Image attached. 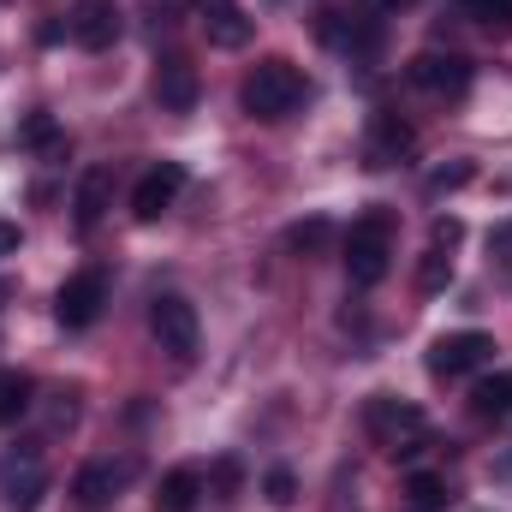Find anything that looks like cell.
Masks as SVG:
<instances>
[{
    "label": "cell",
    "mask_w": 512,
    "mask_h": 512,
    "mask_svg": "<svg viewBox=\"0 0 512 512\" xmlns=\"http://www.w3.org/2000/svg\"><path fill=\"white\" fill-rule=\"evenodd\" d=\"M262 489H268V501H274V507H292V501H298V477H292L286 465H280V471H268V483H262Z\"/></svg>",
    "instance_id": "cell-23"
},
{
    "label": "cell",
    "mask_w": 512,
    "mask_h": 512,
    "mask_svg": "<svg viewBox=\"0 0 512 512\" xmlns=\"http://www.w3.org/2000/svg\"><path fill=\"white\" fill-rule=\"evenodd\" d=\"M411 143H417V131L405 126L399 114H376V126H370V149H364V161H370V167H393L399 155H411Z\"/></svg>",
    "instance_id": "cell-13"
},
{
    "label": "cell",
    "mask_w": 512,
    "mask_h": 512,
    "mask_svg": "<svg viewBox=\"0 0 512 512\" xmlns=\"http://www.w3.org/2000/svg\"><path fill=\"white\" fill-rule=\"evenodd\" d=\"M215 495H221V501L239 495V459H221V465H215Z\"/></svg>",
    "instance_id": "cell-25"
},
{
    "label": "cell",
    "mask_w": 512,
    "mask_h": 512,
    "mask_svg": "<svg viewBox=\"0 0 512 512\" xmlns=\"http://www.w3.org/2000/svg\"><path fill=\"white\" fill-rule=\"evenodd\" d=\"M459 239H465V227H459V215H441V221H435V233H429V245H441V251H453Z\"/></svg>",
    "instance_id": "cell-24"
},
{
    "label": "cell",
    "mask_w": 512,
    "mask_h": 512,
    "mask_svg": "<svg viewBox=\"0 0 512 512\" xmlns=\"http://www.w3.org/2000/svg\"><path fill=\"white\" fill-rule=\"evenodd\" d=\"M179 191H185V167H179V161H155V167L137 179V191H131V215H137V221H161V215L179 203Z\"/></svg>",
    "instance_id": "cell-8"
},
{
    "label": "cell",
    "mask_w": 512,
    "mask_h": 512,
    "mask_svg": "<svg viewBox=\"0 0 512 512\" xmlns=\"http://www.w3.org/2000/svg\"><path fill=\"white\" fill-rule=\"evenodd\" d=\"M405 78L423 90V96H435V102H459L465 90H471V60L465 54H417L411 66H405Z\"/></svg>",
    "instance_id": "cell-6"
},
{
    "label": "cell",
    "mask_w": 512,
    "mask_h": 512,
    "mask_svg": "<svg viewBox=\"0 0 512 512\" xmlns=\"http://www.w3.org/2000/svg\"><path fill=\"white\" fill-rule=\"evenodd\" d=\"M30 376L24 370H0V423H18L24 411H30Z\"/></svg>",
    "instance_id": "cell-19"
},
{
    "label": "cell",
    "mask_w": 512,
    "mask_h": 512,
    "mask_svg": "<svg viewBox=\"0 0 512 512\" xmlns=\"http://www.w3.org/2000/svg\"><path fill=\"white\" fill-rule=\"evenodd\" d=\"M447 286H453V251L429 245L423 262H417V292H447Z\"/></svg>",
    "instance_id": "cell-20"
},
{
    "label": "cell",
    "mask_w": 512,
    "mask_h": 512,
    "mask_svg": "<svg viewBox=\"0 0 512 512\" xmlns=\"http://www.w3.org/2000/svg\"><path fill=\"white\" fill-rule=\"evenodd\" d=\"M18 245H24V233H18L12 221H0V256H12V251H18Z\"/></svg>",
    "instance_id": "cell-27"
},
{
    "label": "cell",
    "mask_w": 512,
    "mask_h": 512,
    "mask_svg": "<svg viewBox=\"0 0 512 512\" xmlns=\"http://www.w3.org/2000/svg\"><path fill=\"white\" fill-rule=\"evenodd\" d=\"M405 6H417V0H382V12H405Z\"/></svg>",
    "instance_id": "cell-28"
},
{
    "label": "cell",
    "mask_w": 512,
    "mask_h": 512,
    "mask_svg": "<svg viewBox=\"0 0 512 512\" xmlns=\"http://www.w3.org/2000/svg\"><path fill=\"white\" fill-rule=\"evenodd\" d=\"M405 501H411L405 512H441L453 495H447V483H441L435 471H411V477H405Z\"/></svg>",
    "instance_id": "cell-17"
},
{
    "label": "cell",
    "mask_w": 512,
    "mask_h": 512,
    "mask_svg": "<svg viewBox=\"0 0 512 512\" xmlns=\"http://www.w3.org/2000/svg\"><path fill=\"white\" fill-rule=\"evenodd\" d=\"M387 268H393V215L370 209L346 233V274H352V286H376V280H387Z\"/></svg>",
    "instance_id": "cell-2"
},
{
    "label": "cell",
    "mask_w": 512,
    "mask_h": 512,
    "mask_svg": "<svg viewBox=\"0 0 512 512\" xmlns=\"http://www.w3.org/2000/svg\"><path fill=\"white\" fill-rule=\"evenodd\" d=\"M155 102H161L167 114H191V108H197V66H185L179 54H167V60L155 66Z\"/></svg>",
    "instance_id": "cell-10"
},
{
    "label": "cell",
    "mask_w": 512,
    "mask_h": 512,
    "mask_svg": "<svg viewBox=\"0 0 512 512\" xmlns=\"http://www.w3.org/2000/svg\"><path fill=\"white\" fill-rule=\"evenodd\" d=\"M459 12L477 24H512V0H459Z\"/></svg>",
    "instance_id": "cell-22"
},
{
    "label": "cell",
    "mask_w": 512,
    "mask_h": 512,
    "mask_svg": "<svg viewBox=\"0 0 512 512\" xmlns=\"http://www.w3.org/2000/svg\"><path fill=\"white\" fill-rule=\"evenodd\" d=\"M489 358H495V340H489L483 328H459V334H441V340L429 346V376L453 382V376H471V370H483Z\"/></svg>",
    "instance_id": "cell-5"
},
{
    "label": "cell",
    "mask_w": 512,
    "mask_h": 512,
    "mask_svg": "<svg viewBox=\"0 0 512 512\" xmlns=\"http://www.w3.org/2000/svg\"><path fill=\"white\" fill-rule=\"evenodd\" d=\"M197 495H203V477H197L191 465H179V471H167V477H161L155 507H161V512H191V507H197Z\"/></svg>",
    "instance_id": "cell-16"
},
{
    "label": "cell",
    "mask_w": 512,
    "mask_h": 512,
    "mask_svg": "<svg viewBox=\"0 0 512 512\" xmlns=\"http://www.w3.org/2000/svg\"><path fill=\"white\" fill-rule=\"evenodd\" d=\"M465 179H471V167H465V161H459V167H441V173H435V179H429V191H459V185H465Z\"/></svg>",
    "instance_id": "cell-26"
},
{
    "label": "cell",
    "mask_w": 512,
    "mask_h": 512,
    "mask_svg": "<svg viewBox=\"0 0 512 512\" xmlns=\"http://www.w3.org/2000/svg\"><path fill=\"white\" fill-rule=\"evenodd\" d=\"M131 465H114V459H96V465H84L78 477H72V495L84 501V507H102V501H114L120 489H126Z\"/></svg>",
    "instance_id": "cell-12"
},
{
    "label": "cell",
    "mask_w": 512,
    "mask_h": 512,
    "mask_svg": "<svg viewBox=\"0 0 512 512\" xmlns=\"http://www.w3.org/2000/svg\"><path fill=\"white\" fill-rule=\"evenodd\" d=\"M108 203H114V167H90V173L78 179V227L90 233V227L108 215Z\"/></svg>",
    "instance_id": "cell-14"
},
{
    "label": "cell",
    "mask_w": 512,
    "mask_h": 512,
    "mask_svg": "<svg viewBox=\"0 0 512 512\" xmlns=\"http://www.w3.org/2000/svg\"><path fill=\"white\" fill-rule=\"evenodd\" d=\"M471 405H477V417H507L512 411V370L483 376V382L471 387Z\"/></svg>",
    "instance_id": "cell-18"
},
{
    "label": "cell",
    "mask_w": 512,
    "mask_h": 512,
    "mask_svg": "<svg viewBox=\"0 0 512 512\" xmlns=\"http://www.w3.org/2000/svg\"><path fill=\"white\" fill-rule=\"evenodd\" d=\"M102 304H108V274H102V268H78V274L60 286L54 316H60V328H90V322L102 316Z\"/></svg>",
    "instance_id": "cell-7"
},
{
    "label": "cell",
    "mask_w": 512,
    "mask_h": 512,
    "mask_svg": "<svg viewBox=\"0 0 512 512\" xmlns=\"http://www.w3.org/2000/svg\"><path fill=\"white\" fill-rule=\"evenodd\" d=\"M364 429H370V441L387 447L393 459H417L429 423H423V411H417L411 399H387V393H376V399L364 405Z\"/></svg>",
    "instance_id": "cell-3"
},
{
    "label": "cell",
    "mask_w": 512,
    "mask_h": 512,
    "mask_svg": "<svg viewBox=\"0 0 512 512\" xmlns=\"http://www.w3.org/2000/svg\"><path fill=\"white\" fill-rule=\"evenodd\" d=\"M334 221L328 215H310V221H292L286 227V251L292 256H322V251H334Z\"/></svg>",
    "instance_id": "cell-15"
},
{
    "label": "cell",
    "mask_w": 512,
    "mask_h": 512,
    "mask_svg": "<svg viewBox=\"0 0 512 512\" xmlns=\"http://www.w3.org/2000/svg\"><path fill=\"white\" fill-rule=\"evenodd\" d=\"M149 334L161 340V352H167V358L191 364V358H197V340H203L191 298H179V292H161V298L149 304Z\"/></svg>",
    "instance_id": "cell-4"
},
{
    "label": "cell",
    "mask_w": 512,
    "mask_h": 512,
    "mask_svg": "<svg viewBox=\"0 0 512 512\" xmlns=\"http://www.w3.org/2000/svg\"><path fill=\"white\" fill-rule=\"evenodd\" d=\"M239 102H245L251 120H286V114L304 102V72H298L292 60H262L251 78H245Z\"/></svg>",
    "instance_id": "cell-1"
},
{
    "label": "cell",
    "mask_w": 512,
    "mask_h": 512,
    "mask_svg": "<svg viewBox=\"0 0 512 512\" xmlns=\"http://www.w3.org/2000/svg\"><path fill=\"white\" fill-rule=\"evenodd\" d=\"M24 143H30V149H48V155H54V149H60L66 137H60V126H54L48 114H30V120H24Z\"/></svg>",
    "instance_id": "cell-21"
},
{
    "label": "cell",
    "mask_w": 512,
    "mask_h": 512,
    "mask_svg": "<svg viewBox=\"0 0 512 512\" xmlns=\"http://www.w3.org/2000/svg\"><path fill=\"white\" fill-rule=\"evenodd\" d=\"M72 42L90 48V54H108V48L120 42V6H114V0H84V6L72 12Z\"/></svg>",
    "instance_id": "cell-9"
},
{
    "label": "cell",
    "mask_w": 512,
    "mask_h": 512,
    "mask_svg": "<svg viewBox=\"0 0 512 512\" xmlns=\"http://www.w3.org/2000/svg\"><path fill=\"white\" fill-rule=\"evenodd\" d=\"M197 12H203V36L215 48H245L251 42V18H245L239 0H197Z\"/></svg>",
    "instance_id": "cell-11"
}]
</instances>
